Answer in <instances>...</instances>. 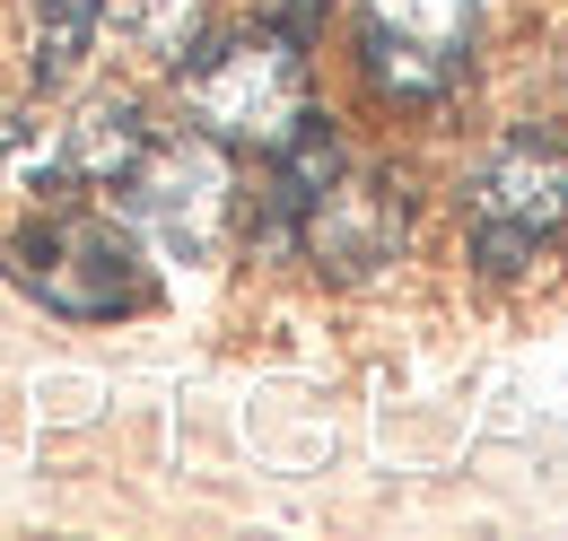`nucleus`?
I'll return each instance as SVG.
<instances>
[{"instance_id": "39448f33", "label": "nucleus", "mask_w": 568, "mask_h": 541, "mask_svg": "<svg viewBox=\"0 0 568 541\" xmlns=\"http://www.w3.org/2000/svg\"><path fill=\"white\" fill-rule=\"evenodd\" d=\"M481 44V0H358V70L394 105H446Z\"/></svg>"}, {"instance_id": "6e6552de", "label": "nucleus", "mask_w": 568, "mask_h": 541, "mask_svg": "<svg viewBox=\"0 0 568 541\" xmlns=\"http://www.w3.org/2000/svg\"><path fill=\"white\" fill-rule=\"evenodd\" d=\"M97 35L132 70H175L202 35H211V0H105Z\"/></svg>"}, {"instance_id": "423d86ee", "label": "nucleus", "mask_w": 568, "mask_h": 541, "mask_svg": "<svg viewBox=\"0 0 568 541\" xmlns=\"http://www.w3.org/2000/svg\"><path fill=\"white\" fill-rule=\"evenodd\" d=\"M568 227V149L551 132H507L473 175V263L507 279Z\"/></svg>"}, {"instance_id": "20e7f679", "label": "nucleus", "mask_w": 568, "mask_h": 541, "mask_svg": "<svg viewBox=\"0 0 568 541\" xmlns=\"http://www.w3.org/2000/svg\"><path fill=\"white\" fill-rule=\"evenodd\" d=\"M123 210H132V227H149L166 254H184V263H211L219 245L236 236V157L219 149L211 132H149L141 157L123 166Z\"/></svg>"}, {"instance_id": "9d476101", "label": "nucleus", "mask_w": 568, "mask_h": 541, "mask_svg": "<svg viewBox=\"0 0 568 541\" xmlns=\"http://www.w3.org/2000/svg\"><path fill=\"white\" fill-rule=\"evenodd\" d=\"M36 149V123H27V105L18 96H0V184H9V166Z\"/></svg>"}, {"instance_id": "0eeeda50", "label": "nucleus", "mask_w": 568, "mask_h": 541, "mask_svg": "<svg viewBox=\"0 0 568 541\" xmlns=\"http://www.w3.org/2000/svg\"><path fill=\"white\" fill-rule=\"evenodd\" d=\"M141 140H149V114L132 96H97V105H79L62 123V140L44 149V166L62 184H123V166L141 157Z\"/></svg>"}, {"instance_id": "f03ea898", "label": "nucleus", "mask_w": 568, "mask_h": 541, "mask_svg": "<svg viewBox=\"0 0 568 541\" xmlns=\"http://www.w3.org/2000/svg\"><path fill=\"white\" fill-rule=\"evenodd\" d=\"M175 105L193 114V132H211L227 157H281L288 140L315 123V88L297 44L254 27V35H202L175 62Z\"/></svg>"}, {"instance_id": "f257e3e1", "label": "nucleus", "mask_w": 568, "mask_h": 541, "mask_svg": "<svg viewBox=\"0 0 568 541\" xmlns=\"http://www.w3.org/2000/svg\"><path fill=\"white\" fill-rule=\"evenodd\" d=\"M272 166H281V193H272V202H281V218L297 227V245H306L315 270H333V279H376V270L403 254V236H412L403 184H394L385 166L351 157L324 114L288 140Z\"/></svg>"}, {"instance_id": "7ed1b4c3", "label": "nucleus", "mask_w": 568, "mask_h": 541, "mask_svg": "<svg viewBox=\"0 0 568 541\" xmlns=\"http://www.w3.org/2000/svg\"><path fill=\"white\" fill-rule=\"evenodd\" d=\"M9 279L44 306V315H71V324H114L149 297V263L132 245L123 218H97V210H53L36 218L18 245H9Z\"/></svg>"}, {"instance_id": "1a4fd4ad", "label": "nucleus", "mask_w": 568, "mask_h": 541, "mask_svg": "<svg viewBox=\"0 0 568 541\" xmlns=\"http://www.w3.org/2000/svg\"><path fill=\"white\" fill-rule=\"evenodd\" d=\"M97 9L105 0H27V18H36V79L44 88H62L88 53V35H97Z\"/></svg>"}]
</instances>
